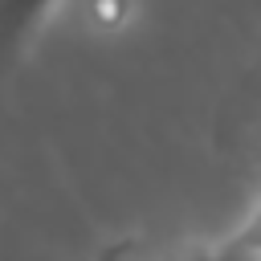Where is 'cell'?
<instances>
[{
  "instance_id": "6da1fadb",
  "label": "cell",
  "mask_w": 261,
  "mask_h": 261,
  "mask_svg": "<svg viewBox=\"0 0 261 261\" xmlns=\"http://www.w3.org/2000/svg\"><path fill=\"white\" fill-rule=\"evenodd\" d=\"M53 8L57 0H0V73L29 53Z\"/></svg>"
},
{
  "instance_id": "7a4b0ae2",
  "label": "cell",
  "mask_w": 261,
  "mask_h": 261,
  "mask_svg": "<svg viewBox=\"0 0 261 261\" xmlns=\"http://www.w3.org/2000/svg\"><path fill=\"white\" fill-rule=\"evenodd\" d=\"M98 261H212V241H155V237H126L110 245Z\"/></svg>"
},
{
  "instance_id": "3957f363",
  "label": "cell",
  "mask_w": 261,
  "mask_h": 261,
  "mask_svg": "<svg viewBox=\"0 0 261 261\" xmlns=\"http://www.w3.org/2000/svg\"><path fill=\"white\" fill-rule=\"evenodd\" d=\"M212 261H261V204L237 232L212 241Z\"/></svg>"
}]
</instances>
